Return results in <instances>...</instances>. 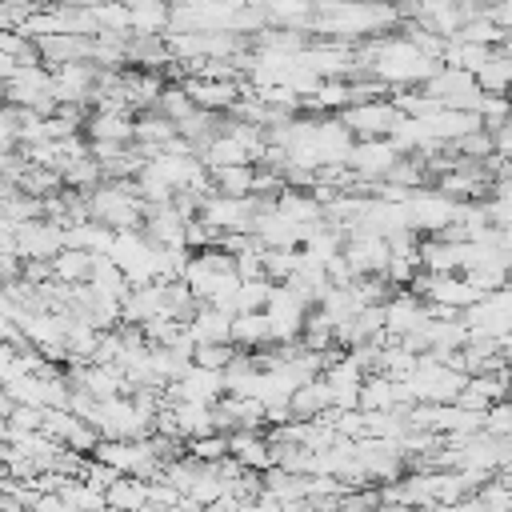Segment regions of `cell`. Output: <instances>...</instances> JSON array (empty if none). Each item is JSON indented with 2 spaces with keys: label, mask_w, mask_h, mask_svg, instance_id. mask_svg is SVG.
Instances as JSON below:
<instances>
[]
</instances>
